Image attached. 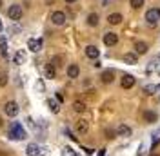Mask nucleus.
<instances>
[{
    "instance_id": "obj_33",
    "label": "nucleus",
    "mask_w": 160,
    "mask_h": 156,
    "mask_svg": "<svg viewBox=\"0 0 160 156\" xmlns=\"http://www.w3.org/2000/svg\"><path fill=\"white\" fill-rule=\"evenodd\" d=\"M98 156H106V149H100V151H98Z\"/></svg>"
},
{
    "instance_id": "obj_22",
    "label": "nucleus",
    "mask_w": 160,
    "mask_h": 156,
    "mask_svg": "<svg viewBox=\"0 0 160 156\" xmlns=\"http://www.w3.org/2000/svg\"><path fill=\"white\" fill-rule=\"evenodd\" d=\"M0 55L8 56V40H6V37H0Z\"/></svg>"
},
{
    "instance_id": "obj_28",
    "label": "nucleus",
    "mask_w": 160,
    "mask_h": 156,
    "mask_svg": "<svg viewBox=\"0 0 160 156\" xmlns=\"http://www.w3.org/2000/svg\"><path fill=\"white\" fill-rule=\"evenodd\" d=\"M129 4H131L133 9H140L144 6V0H129Z\"/></svg>"
},
{
    "instance_id": "obj_23",
    "label": "nucleus",
    "mask_w": 160,
    "mask_h": 156,
    "mask_svg": "<svg viewBox=\"0 0 160 156\" xmlns=\"http://www.w3.org/2000/svg\"><path fill=\"white\" fill-rule=\"evenodd\" d=\"M48 107H49V109H51V113H55V115H57V113L60 111L58 102H55L53 98H49V100H48Z\"/></svg>"
},
{
    "instance_id": "obj_10",
    "label": "nucleus",
    "mask_w": 160,
    "mask_h": 156,
    "mask_svg": "<svg viewBox=\"0 0 160 156\" xmlns=\"http://www.w3.org/2000/svg\"><path fill=\"white\" fill-rule=\"evenodd\" d=\"M44 76L48 78V80H53V78L57 76V67H55L53 64H48V66L44 67Z\"/></svg>"
},
{
    "instance_id": "obj_18",
    "label": "nucleus",
    "mask_w": 160,
    "mask_h": 156,
    "mask_svg": "<svg viewBox=\"0 0 160 156\" xmlns=\"http://www.w3.org/2000/svg\"><path fill=\"white\" fill-rule=\"evenodd\" d=\"M135 51H137V55H144V53H148V44L146 42H135Z\"/></svg>"
},
{
    "instance_id": "obj_8",
    "label": "nucleus",
    "mask_w": 160,
    "mask_h": 156,
    "mask_svg": "<svg viewBox=\"0 0 160 156\" xmlns=\"http://www.w3.org/2000/svg\"><path fill=\"white\" fill-rule=\"evenodd\" d=\"M28 49H31L33 53H38L42 49V38H29L28 40Z\"/></svg>"
},
{
    "instance_id": "obj_9",
    "label": "nucleus",
    "mask_w": 160,
    "mask_h": 156,
    "mask_svg": "<svg viewBox=\"0 0 160 156\" xmlns=\"http://www.w3.org/2000/svg\"><path fill=\"white\" fill-rule=\"evenodd\" d=\"M13 64H17V66L26 64V51H24V49H18V51L15 53V56H13Z\"/></svg>"
},
{
    "instance_id": "obj_17",
    "label": "nucleus",
    "mask_w": 160,
    "mask_h": 156,
    "mask_svg": "<svg viewBox=\"0 0 160 156\" xmlns=\"http://www.w3.org/2000/svg\"><path fill=\"white\" fill-rule=\"evenodd\" d=\"M108 22H109L111 26H118L120 22H122V15L120 13H111L109 17H108Z\"/></svg>"
},
{
    "instance_id": "obj_11",
    "label": "nucleus",
    "mask_w": 160,
    "mask_h": 156,
    "mask_svg": "<svg viewBox=\"0 0 160 156\" xmlns=\"http://www.w3.org/2000/svg\"><path fill=\"white\" fill-rule=\"evenodd\" d=\"M26 154L28 156H40L42 151H40V147L37 144H29V145L26 147Z\"/></svg>"
},
{
    "instance_id": "obj_6",
    "label": "nucleus",
    "mask_w": 160,
    "mask_h": 156,
    "mask_svg": "<svg viewBox=\"0 0 160 156\" xmlns=\"http://www.w3.org/2000/svg\"><path fill=\"white\" fill-rule=\"evenodd\" d=\"M51 22H53L55 26H64V24H66V13H64V11H55V13L51 15Z\"/></svg>"
},
{
    "instance_id": "obj_1",
    "label": "nucleus",
    "mask_w": 160,
    "mask_h": 156,
    "mask_svg": "<svg viewBox=\"0 0 160 156\" xmlns=\"http://www.w3.org/2000/svg\"><path fill=\"white\" fill-rule=\"evenodd\" d=\"M9 138L11 140H26L28 138V133L26 129L20 125V122H11L9 125Z\"/></svg>"
},
{
    "instance_id": "obj_32",
    "label": "nucleus",
    "mask_w": 160,
    "mask_h": 156,
    "mask_svg": "<svg viewBox=\"0 0 160 156\" xmlns=\"http://www.w3.org/2000/svg\"><path fill=\"white\" fill-rule=\"evenodd\" d=\"M84 151H86V154H93V149H89V147H84Z\"/></svg>"
},
{
    "instance_id": "obj_7",
    "label": "nucleus",
    "mask_w": 160,
    "mask_h": 156,
    "mask_svg": "<svg viewBox=\"0 0 160 156\" xmlns=\"http://www.w3.org/2000/svg\"><path fill=\"white\" fill-rule=\"evenodd\" d=\"M102 40H104V44H106L108 47H111V46L118 44V35H117V33H106Z\"/></svg>"
},
{
    "instance_id": "obj_41",
    "label": "nucleus",
    "mask_w": 160,
    "mask_h": 156,
    "mask_svg": "<svg viewBox=\"0 0 160 156\" xmlns=\"http://www.w3.org/2000/svg\"><path fill=\"white\" fill-rule=\"evenodd\" d=\"M158 75H160V69H158Z\"/></svg>"
},
{
    "instance_id": "obj_2",
    "label": "nucleus",
    "mask_w": 160,
    "mask_h": 156,
    "mask_svg": "<svg viewBox=\"0 0 160 156\" xmlns=\"http://www.w3.org/2000/svg\"><path fill=\"white\" fill-rule=\"evenodd\" d=\"M146 20L149 22L151 26H157V22L160 20V9H158V7L148 9V13H146Z\"/></svg>"
},
{
    "instance_id": "obj_3",
    "label": "nucleus",
    "mask_w": 160,
    "mask_h": 156,
    "mask_svg": "<svg viewBox=\"0 0 160 156\" xmlns=\"http://www.w3.org/2000/svg\"><path fill=\"white\" fill-rule=\"evenodd\" d=\"M22 13H24V11H22V7L15 4V6H11L9 9H8V17H9L13 22H18V20L22 18Z\"/></svg>"
},
{
    "instance_id": "obj_31",
    "label": "nucleus",
    "mask_w": 160,
    "mask_h": 156,
    "mask_svg": "<svg viewBox=\"0 0 160 156\" xmlns=\"http://www.w3.org/2000/svg\"><path fill=\"white\" fill-rule=\"evenodd\" d=\"M60 56H55V58H53V62H51V64H53V66H55V67H57V66H60Z\"/></svg>"
},
{
    "instance_id": "obj_19",
    "label": "nucleus",
    "mask_w": 160,
    "mask_h": 156,
    "mask_svg": "<svg viewBox=\"0 0 160 156\" xmlns=\"http://www.w3.org/2000/svg\"><path fill=\"white\" fill-rule=\"evenodd\" d=\"M80 75V67L77 66V64H71L69 67H68V76L69 78H77Z\"/></svg>"
},
{
    "instance_id": "obj_25",
    "label": "nucleus",
    "mask_w": 160,
    "mask_h": 156,
    "mask_svg": "<svg viewBox=\"0 0 160 156\" xmlns=\"http://www.w3.org/2000/svg\"><path fill=\"white\" fill-rule=\"evenodd\" d=\"M142 91H144V95L151 96V95H155V91H157V85H153V84H148V85L142 89Z\"/></svg>"
},
{
    "instance_id": "obj_5",
    "label": "nucleus",
    "mask_w": 160,
    "mask_h": 156,
    "mask_svg": "<svg viewBox=\"0 0 160 156\" xmlns=\"http://www.w3.org/2000/svg\"><path fill=\"white\" fill-rule=\"evenodd\" d=\"M135 84H137V78L133 76V75H124V76L120 78V85H122V89H131Z\"/></svg>"
},
{
    "instance_id": "obj_40",
    "label": "nucleus",
    "mask_w": 160,
    "mask_h": 156,
    "mask_svg": "<svg viewBox=\"0 0 160 156\" xmlns=\"http://www.w3.org/2000/svg\"><path fill=\"white\" fill-rule=\"evenodd\" d=\"M157 89H160V85H157Z\"/></svg>"
},
{
    "instance_id": "obj_14",
    "label": "nucleus",
    "mask_w": 160,
    "mask_h": 156,
    "mask_svg": "<svg viewBox=\"0 0 160 156\" xmlns=\"http://www.w3.org/2000/svg\"><path fill=\"white\" fill-rule=\"evenodd\" d=\"M102 82H104V84H111V82H113V78H115V71H113V69H106V71H104V73H102Z\"/></svg>"
},
{
    "instance_id": "obj_30",
    "label": "nucleus",
    "mask_w": 160,
    "mask_h": 156,
    "mask_svg": "<svg viewBox=\"0 0 160 156\" xmlns=\"http://www.w3.org/2000/svg\"><path fill=\"white\" fill-rule=\"evenodd\" d=\"M106 134H108V138H109V140H113V138H115V134H117V131H111V129H106Z\"/></svg>"
},
{
    "instance_id": "obj_29",
    "label": "nucleus",
    "mask_w": 160,
    "mask_h": 156,
    "mask_svg": "<svg viewBox=\"0 0 160 156\" xmlns=\"http://www.w3.org/2000/svg\"><path fill=\"white\" fill-rule=\"evenodd\" d=\"M20 31H22V27H20L18 24H13V26H9V33H15V35H17V33H20Z\"/></svg>"
},
{
    "instance_id": "obj_37",
    "label": "nucleus",
    "mask_w": 160,
    "mask_h": 156,
    "mask_svg": "<svg viewBox=\"0 0 160 156\" xmlns=\"http://www.w3.org/2000/svg\"><path fill=\"white\" fill-rule=\"evenodd\" d=\"M2 29H4V26H2V22H0V31H2Z\"/></svg>"
},
{
    "instance_id": "obj_20",
    "label": "nucleus",
    "mask_w": 160,
    "mask_h": 156,
    "mask_svg": "<svg viewBox=\"0 0 160 156\" xmlns=\"http://www.w3.org/2000/svg\"><path fill=\"white\" fill-rule=\"evenodd\" d=\"M98 15L97 13H89L88 15V26H91V27H95V26H98Z\"/></svg>"
},
{
    "instance_id": "obj_27",
    "label": "nucleus",
    "mask_w": 160,
    "mask_h": 156,
    "mask_svg": "<svg viewBox=\"0 0 160 156\" xmlns=\"http://www.w3.org/2000/svg\"><path fill=\"white\" fill-rule=\"evenodd\" d=\"M8 85V73L6 71H0V87Z\"/></svg>"
},
{
    "instance_id": "obj_21",
    "label": "nucleus",
    "mask_w": 160,
    "mask_h": 156,
    "mask_svg": "<svg viewBox=\"0 0 160 156\" xmlns=\"http://www.w3.org/2000/svg\"><path fill=\"white\" fill-rule=\"evenodd\" d=\"M77 131H78L80 134H86L88 133V122L86 120H78L77 122Z\"/></svg>"
},
{
    "instance_id": "obj_35",
    "label": "nucleus",
    "mask_w": 160,
    "mask_h": 156,
    "mask_svg": "<svg viewBox=\"0 0 160 156\" xmlns=\"http://www.w3.org/2000/svg\"><path fill=\"white\" fill-rule=\"evenodd\" d=\"M64 2H68V4H73V2H77V0H64Z\"/></svg>"
},
{
    "instance_id": "obj_36",
    "label": "nucleus",
    "mask_w": 160,
    "mask_h": 156,
    "mask_svg": "<svg viewBox=\"0 0 160 156\" xmlns=\"http://www.w3.org/2000/svg\"><path fill=\"white\" fill-rule=\"evenodd\" d=\"M4 125V122H2V116H0V127Z\"/></svg>"
},
{
    "instance_id": "obj_39",
    "label": "nucleus",
    "mask_w": 160,
    "mask_h": 156,
    "mask_svg": "<svg viewBox=\"0 0 160 156\" xmlns=\"http://www.w3.org/2000/svg\"><path fill=\"white\" fill-rule=\"evenodd\" d=\"M0 7H2V0H0Z\"/></svg>"
},
{
    "instance_id": "obj_26",
    "label": "nucleus",
    "mask_w": 160,
    "mask_h": 156,
    "mask_svg": "<svg viewBox=\"0 0 160 156\" xmlns=\"http://www.w3.org/2000/svg\"><path fill=\"white\" fill-rule=\"evenodd\" d=\"M62 156H78V154H77V151L73 147H64L62 149Z\"/></svg>"
},
{
    "instance_id": "obj_15",
    "label": "nucleus",
    "mask_w": 160,
    "mask_h": 156,
    "mask_svg": "<svg viewBox=\"0 0 160 156\" xmlns=\"http://www.w3.org/2000/svg\"><path fill=\"white\" fill-rule=\"evenodd\" d=\"M131 133H133L131 127H128L126 124H120L118 129H117V134H118V136H131Z\"/></svg>"
},
{
    "instance_id": "obj_34",
    "label": "nucleus",
    "mask_w": 160,
    "mask_h": 156,
    "mask_svg": "<svg viewBox=\"0 0 160 156\" xmlns=\"http://www.w3.org/2000/svg\"><path fill=\"white\" fill-rule=\"evenodd\" d=\"M57 100H58V102H62V100H64V96H62L60 93H57Z\"/></svg>"
},
{
    "instance_id": "obj_24",
    "label": "nucleus",
    "mask_w": 160,
    "mask_h": 156,
    "mask_svg": "<svg viewBox=\"0 0 160 156\" xmlns=\"http://www.w3.org/2000/svg\"><path fill=\"white\" fill-rule=\"evenodd\" d=\"M73 111H75V113H84V111H86V104H84V102H75V104H73Z\"/></svg>"
},
{
    "instance_id": "obj_38",
    "label": "nucleus",
    "mask_w": 160,
    "mask_h": 156,
    "mask_svg": "<svg viewBox=\"0 0 160 156\" xmlns=\"http://www.w3.org/2000/svg\"><path fill=\"white\" fill-rule=\"evenodd\" d=\"M151 156H160V154H151Z\"/></svg>"
},
{
    "instance_id": "obj_4",
    "label": "nucleus",
    "mask_w": 160,
    "mask_h": 156,
    "mask_svg": "<svg viewBox=\"0 0 160 156\" xmlns=\"http://www.w3.org/2000/svg\"><path fill=\"white\" fill-rule=\"evenodd\" d=\"M4 111H6V115H8V116L15 118L17 115H18V111H20V109H18V104L11 100V102H8V104L4 105Z\"/></svg>"
},
{
    "instance_id": "obj_12",
    "label": "nucleus",
    "mask_w": 160,
    "mask_h": 156,
    "mask_svg": "<svg viewBox=\"0 0 160 156\" xmlns=\"http://www.w3.org/2000/svg\"><path fill=\"white\" fill-rule=\"evenodd\" d=\"M86 56L91 58V60H97L100 56V51L95 47V46H88V47H86Z\"/></svg>"
},
{
    "instance_id": "obj_16",
    "label": "nucleus",
    "mask_w": 160,
    "mask_h": 156,
    "mask_svg": "<svg viewBox=\"0 0 160 156\" xmlns=\"http://www.w3.org/2000/svg\"><path fill=\"white\" fill-rule=\"evenodd\" d=\"M144 120H146L148 124H155V122L158 120V115H157L155 111H146V113H144Z\"/></svg>"
},
{
    "instance_id": "obj_13",
    "label": "nucleus",
    "mask_w": 160,
    "mask_h": 156,
    "mask_svg": "<svg viewBox=\"0 0 160 156\" xmlns=\"http://www.w3.org/2000/svg\"><path fill=\"white\" fill-rule=\"evenodd\" d=\"M124 62H126L128 66H135V64L138 62V55H137V53H126V55H124Z\"/></svg>"
}]
</instances>
